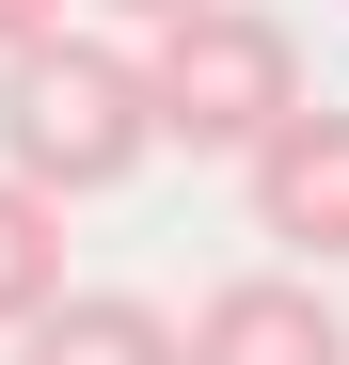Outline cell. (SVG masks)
Segmentation results:
<instances>
[{
	"mask_svg": "<svg viewBox=\"0 0 349 365\" xmlns=\"http://www.w3.org/2000/svg\"><path fill=\"white\" fill-rule=\"evenodd\" d=\"M159 159V111H143V48L111 32H32L0 48V175H32L48 207L111 191V175Z\"/></svg>",
	"mask_w": 349,
	"mask_h": 365,
	"instance_id": "1",
	"label": "cell"
},
{
	"mask_svg": "<svg viewBox=\"0 0 349 365\" xmlns=\"http://www.w3.org/2000/svg\"><path fill=\"white\" fill-rule=\"evenodd\" d=\"M143 111L174 159H254L286 111H302V48H286V16H254V0H191L174 32H143Z\"/></svg>",
	"mask_w": 349,
	"mask_h": 365,
	"instance_id": "2",
	"label": "cell"
},
{
	"mask_svg": "<svg viewBox=\"0 0 349 365\" xmlns=\"http://www.w3.org/2000/svg\"><path fill=\"white\" fill-rule=\"evenodd\" d=\"M254 238H286V270H333L349 255V111H286L254 143Z\"/></svg>",
	"mask_w": 349,
	"mask_h": 365,
	"instance_id": "3",
	"label": "cell"
},
{
	"mask_svg": "<svg viewBox=\"0 0 349 365\" xmlns=\"http://www.w3.org/2000/svg\"><path fill=\"white\" fill-rule=\"evenodd\" d=\"M191 365H349V318L302 286V270H239L191 302V334H174Z\"/></svg>",
	"mask_w": 349,
	"mask_h": 365,
	"instance_id": "4",
	"label": "cell"
},
{
	"mask_svg": "<svg viewBox=\"0 0 349 365\" xmlns=\"http://www.w3.org/2000/svg\"><path fill=\"white\" fill-rule=\"evenodd\" d=\"M16 365H191V349H174L159 302H127V286H64V302L16 334Z\"/></svg>",
	"mask_w": 349,
	"mask_h": 365,
	"instance_id": "5",
	"label": "cell"
},
{
	"mask_svg": "<svg viewBox=\"0 0 349 365\" xmlns=\"http://www.w3.org/2000/svg\"><path fill=\"white\" fill-rule=\"evenodd\" d=\"M48 302H64V207L32 175H0V334H32Z\"/></svg>",
	"mask_w": 349,
	"mask_h": 365,
	"instance_id": "6",
	"label": "cell"
},
{
	"mask_svg": "<svg viewBox=\"0 0 349 365\" xmlns=\"http://www.w3.org/2000/svg\"><path fill=\"white\" fill-rule=\"evenodd\" d=\"M32 32H64V0H0V48H32Z\"/></svg>",
	"mask_w": 349,
	"mask_h": 365,
	"instance_id": "7",
	"label": "cell"
},
{
	"mask_svg": "<svg viewBox=\"0 0 349 365\" xmlns=\"http://www.w3.org/2000/svg\"><path fill=\"white\" fill-rule=\"evenodd\" d=\"M95 16H111V32H174L191 0H95Z\"/></svg>",
	"mask_w": 349,
	"mask_h": 365,
	"instance_id": "8",
	"label": "cell"
}]
</instances>
